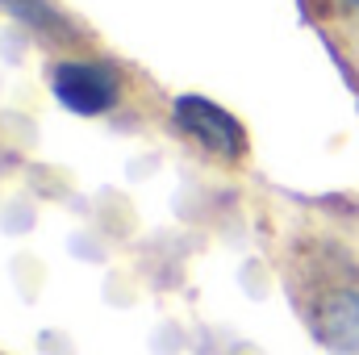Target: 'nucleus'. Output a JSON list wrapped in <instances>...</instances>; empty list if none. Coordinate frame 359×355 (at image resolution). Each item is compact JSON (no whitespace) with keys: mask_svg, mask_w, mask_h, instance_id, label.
I'll return each instance as SVG.
<instances>
[{"mask_svg":"<svg viewBox=\"0 0 359 355\" xmlns=\"http://www.w3.org/2000/svg\"><path fill=\"white\" fill-rule=\"evenodd\" d=\"M172 117H176V126L192 138V142H201L205 151H213V155H222V159H238V155L247 151L243 126H238L222 105H213V100H205V96H180L176 105H172Z\"/></svg>","mask_w":359,"mask_h":355,"instance_id":"obj_1","label":"nucleus"},{"mask_svg":"<svg viewBox=\"0 0 359 355\" xmlns=\"http://www.w3.org/2000/svg\"><path fill=\"white\" fill-rule=\"evenodd\" d=\"M55 96L72 113L96 117L117 100V84L100 63H59L55 67Z\"/></svg>","mask_w":359,"mask_h":355,"instance_id":"obj_2","label":"nucleus"},{"mask_svg":"<svg viewBox=\"0 0 359 355\" xmlns=\"http://www.w3.org/2000/svg\"><path fill=\"white\" fill-rule=\"evenodd\" d=\"M313 335L330 347V351L343 355H359V293L355 288H330L318 297L313 314Z\"/></svg>","mask_w":359,"mask_h":355,"instance_id":"obj_3","label":"nucleus"},{"mask_svg":"<svg viewBox=\"0 0 359 355\" xmlns=\"http://www.w3.org/2000/svg\"><path fill=\"white\" fill-rule=\"evenodd\" d=\"M13 13H21V17H29V21H46V13H38V4L34 0H4Z\"/></svg>","mask_w":359,"mask_h":355,"instance_id":"obj_4","label":"nucleus"},{"mask_svg":"<svg viewBox=\"0 0 359 355\" xmlns=\"http://www.w3.org/2000/svg\"><path fill=\"white\" fill-rule=\"evenodd\" d=\"M347 4H355V8H359V0H347Z\"/></svg>","mask_w":359,"mask_h":355,"instance_id":"obj_5","label":"nucleus"}]
</instances>
